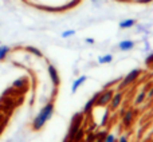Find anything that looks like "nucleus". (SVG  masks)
<instances>
[{
  "label": "nucleus",
  "instance_id": "obj_1",
  "mask_svg": "<svg viewBox=\"0 0 153 142\" xmlns=\"http://www.w3.org/2000/svg\"><path fill=\"white\" fill-rule=\"evenodd\" d=\"M54 110H55V105H54V101H50V102L46 103V105L43 106L42 109H40L39 113L36 114V117L34 118V121H32V124H31L32 130L38 132V130L42 129V127L45 126V125L47 124V122L50 121L51 118H53Z\"/></svg>",
  "mask_w": 153,
  "mask_h": 142
},
{
  "label": "nucleus",
  "instance_id": "obj_2",
  "mask_svg": "<svg viewBox=\"0 0 153 142\" xmlns=\"http://www.w3.org/2000/svg\"><path fill=\"white\" fill-rule=\"evenodd\" d=\"M113 94L114 90L110 89V87L98 91L97 99H95V107H108V105L110 103L111 98H113Z\"/></svg>",
  "mask_w": 153,
  "mask_h": 142
},
{
  "label": "nucleus",
  "instance_id": "obj_3",
  "mask_svg": "<svg viewBox=\"0 0 153 142\" xmlns=\"http://www.w3.org/2000/svg\"><path fill=\"white\" fill-rule=\"evenodd\" d=\"M83 117H85V114L82 113V111H78V113H75L74 115H73L71 122H70L69 133H67L66 137H69L70 140H73V137L75 135V133L82 127V124H83Z\"/></svg>",
  "mask_w": 153,
  "mask_h": 142
},
{
  "label": "nucleus",
  "instance_id": "obj_4",
  "mask_svg": "<svg viewBox=\"0 0 153 142\" xmlns=\"http://www.w3.org/2000/svg\"><path fill=\"white\" fill-rule=\"evenodd\" d=\"M141 69H134V70H132V71H129V72L125 75V78L122 79L121 82H120V84H118V90H121V89H126L128 86H130V84H133L138 79V76L141 75Z\"/></svg>",
  "mask_w": 153,
  "mask_h": 142
},
{
  "label": "nucleus",
  "instance_id": "obj_5",
  "mask_svg": "<svg viewBox=\"0 0 153 142\" xmlns=\"http://www.w3.org/2000/svg\"><path fill=\"white\" fill-rule=\"evenodd\" d=\"M122 98H124V92H122L121 90H118V91H114L113 98H111L110 103L108 105V107L110 109V111L117 110V109H118L120 106H121V103H122Z\"/></svg>",
  "mask_w": 153,
  "mask_h": 142
},
{
  "label": "nucleus",
  "instance_id": "obj_6",
  "mask_svg": "<svg viewBox=\"0 0 153 142\" xmlns=\"http://www.w3.org/2000/svg\"><path fill=\"white\" fill-rule=\"evenodd\" d=\"M47 71H48V75H50V79H51V82H53L54 87H58L59 84H61V76H59V72H58V70H56V67L50 63L47 66Z\"/></svg>",
  "mask_w": 153,
  "mask_h": 142
},
{
  "label": "nucleus",
  "instance_id": "obj_7",
  "mask_svg": "<svg viewBox=\"0 0 153 142\" xmlns=\"http://www.w3.org/2000/svg\"><path fill=\"white\" fill-rule=\"evenodd\" d=\"M97 95H98V91L95 92V94L93 95L86 103H85L83 109H82V113H83L85 115H90V114L93 113V110H94V107H95V99H97Z\"/></svg>",
  "mask_w": 153,
  "mask_h": 142
},
{
  "label": "nucleus",
  "instance_id": "obj_8",
  "mask_svg": "<svg viewBox=\"0 0 153 142\" xmlns=\"http://www.w3.org/2000/svg\"><path fill=\"white\" fill-rule=\"evenodd\" d=\"M133 117H134V113H133V110H125V113L121 115L122 118V125H124L125 127H129L130 125H132L133 122Z\"/></svg>",
  "mask_w": 153,
  "mask_h": 142
},
{
  "label": "nucleus",
  "instance_id": "obj_9",
  "mask_svg": "<svg viewBox=\"0 0 153 142\" xmlns=\"http://www.w3.org/2000/svg\"><path fill=\"white\" fill-rule=\"evenodd\" d=\"M134 46H136V43L133 42V40H130V39L121 40V42L118 43V48L121 51H130V50L134 48Z\"/></svg>",
  "mask_w": 153,
  "mask_h": 142
},
{
  "label": "nucleus",
  "instance_id": "obj_10",
  "mask_svg": "<svg viewBox=\"0 0 153 142\" xmlns=\"http://www.w3.org/2000/svg\"><path fill=\"white\" fill-rule=\"evenodd\" d=\"M86 81H87V76H86V75L78 76V78H76L75 81L73 82V84H71V92H73V94H74V92H76V90H78L79 87H81Z\"/></svg>",
  "mask_w": 153,
  "mask_h": 142
},
{
  "label": "nucleus",
  "instance_id": "obj_11",
  "mask_svg": "<svg viewBox=\"0 0 153 142\" xmlns=\"http://www.w3.org/2000/svg\"><path fill=\"white\" fill-rule=\"evenodd\" d=\"M136 24H137L136 19H125V20L120 21L118 27H120L121 30H129V28H133Z\"/></svg>",
  "mask_w": 153,
  "mask_h": 142
},
{
  "label": "nucleus",
  "instance_id": "obj_12",
  "mask_svg": "<svg viewBox=\"0 0 153 142\" xmlns=\"http://www.w3.org/2000/svg\"><path fill=\"white\" fill-rule=\"evenodd\" d=\"M146 99V90L144 89V90H141L140 92L137 94V97H136V99H134V105L136 106H140L141 103H144V101Z\"/></svg>",
  "mask_w": 153,
  "mask_h": 142
},
{
  "label": "nucleus",
  "instance_id": "obj_13",
  "mask_svg": "<svg viewBox=\"0 0 153 142\" xmlns=\"http://www.w3.org/2000/svg\"><path fill=\"white\" fill-rule=\"evenodd\" d=\"M113 61V55L111 54H106V55H102L98 58V63L100 64H108V63H111Z\"/></svg>",
  "mask_w": 153,
  "mask_h": 142
},
{
  "label": "nucleus",
  "instance_id": "obj_14",
  "mask_svg": "<svg viewBox=\"0 0 153 142\" xmlns=\"http://www.w3.org/2000/svg\"><path fill=\"white\" fill-rule=\"evenodd\" d=\"M10 50L11 48L8 47V46H0V62L5 61L7 55L10 54Z\"/></svg>",
  "mask_w": 153,
  "mask_h": 142
},
{
  "label": "nucleus",
  "instance_id": "obj_15",
  "mask_svg": "<svg viewBox=\"0 0 153 142\" xmlns=\"http://www.w3.org/2000/svg\"><path fill=\"white\" fill-rule=\"evenodd\" d=\"M83 138H85V132H83V129H82V127H81V129H79L78 132L75 133V135H74V137H73L71 142H81L82 140H83Z\"/></svg>",
  "mask_w": 153,
  "mask_h": 142
},
{
  "label": "nucleus",
  "instance_id": "obj_16",
  "mask_svg": "<svg viewBox=\"0 0 153 142\" xmlns=\"http://www.w3.org/2000/svg\"><path fill=\"white\" fill-rule=\"evenodd\" d=\"M109 117H110V109L106 107L105 113H103V115H102V119H101V122H100V126H106Z\"/></svg>",
  "mask_w": 153,
  "mask_h": 142
},
{
  "label": "nucleus",
  "instance_id": "obj_17",
  "mask_svg": "<svg viewBox=\"0 0 153 142\" xmlns=\"http://www.w3.org/2000/svg\"><path fill=\"white\" fill-rule=\"evenodd\" d=\"M26 50L28 51V53H31V54H34V55H36L38 58H43V54H42V51H40V50H38L36 47H32V46H27V47H26Z\"/></svg>",
  "mask_w": 153,
  "mask_h": 142
},
{
  "label": "nucleus",
  "instance_id": "obj_18",
  "mask_svg": "<svg viewBox=\"0 0 153 142\" xmlns=\"http://www.w3.org/2000/svg\"><path fill=\"white\" fill-rule=\"evenodd\" d=\"M106 134H108V132H106V130H102V132H98V133H97V137L94 138V141H93V142H103V141H105Z\"/></svg>",
  "mask_w": 153,
  "mask_h": 142
},
{
  "label": "nucleus",
  "instance_id": "obj_19",
  "mask_svg": "<svg viewBox=\"0 0 153 142\" xmlns=\"http://www.w3.org/2000/svg\"><path fill=\"white\" fill-rule=\"evenodd\" d=\"M95 137H97V133L90 132V133H87V134H85V141L83 142H93Z\"/></svg>",
  "mask_w": 153,
  "mask_h": 142
},
{
  "label": "nucleus",
  "instance_id": "obj_20",
  "mask_svg": "<svg viewBox=\"0 0 153 142\" xmlns=\"http://www.w3.org/2000/svg\"><path fill=\"white\" fill-rule=\"evenodd\" d=\"M24 83H26V78H19V79H16V81L12 83V87L19 89V87H22Z\"/></svg>",
  "mask_w": 153,
  "mask_h": 142
},
{
  "label": "nucleus",
  "instance_id": "obj_21",
  "mask_svg": "<svg viewBox=\"0 0 153 142\" xmlns=\"http://www.w3.org/2000/svg\"><path fill=\"white\" fill-rule=\"evenodd\" d=\"M75 35V30H66V31L62 32V38L63 39H67V38H71Z\"/></svg>",
  "mask_w": 153,
  "mask_h": 142
},
{
  "label": "nucleus",
  "instance_id": "obj_22",
  "mask_svg": "<svg viewBox=\"0 0 153 142\" xmlns=\"http://www.w3.org/2000/svg\"><path fill=\"white\" fill-rule=\"evenodd\" d=\"M103 142H117V138H116V135H114L113 133H108Z\"/></svg>",
  "mask_w": 153,
  "mask_h": 142
},
{
  "label": "nucleus",
  "instance_id": "obj_23",
  "mask_svg": "<svg viewBox=\"0 0 153 142\" xmlns=\"http://www.w3.org/2000/svg\"><path fill=\"white\" fill-rule=\"evenodd\" d=\"M145 64H146V66H152V64H153V53H151L148 56H146Z\"/></svg>",
  "mask_w": 153,
  "mask_h": 142
},
{
  "label": "nucleus",
  "instance_id": "obj_24",
  "mask_svg": "<svg viewBox=\"0 0 153 142\" xmlns=\"http://www.w3.org/2000/svg\"><path fill=\"white\" fill-rule=\"evenodd\" d=\"M117 142H129V140H128V135L126 134H121V135H120V138L117 140Z\"/></svg>",
  "mask_w": 153,
  "mask_h": 142
},
{
  "label": "nucleus",
  "instance_id": "obj_25",
  "mask_svg": "<svg viewBox=\"0 0 153 142\" xmlns=\"http://www.w3.org/2000/svg\"><path fill=\"white\" fill-rule=\"evenodd\" d=\"M136 3H140V4H148V3H152L153 0H134Z\"/></svg>",
  "mask_w": 153,
  "mask_h": 142
},
{
  "label": "nucleus",
  "instance_id": "obj_26",
  "mask_svg": "<svg viewBox=\"0 0 153 142\" xmlns=\"http://www.w3.org/2000/svg\"><path fill=\"white\" fill-rule=\"evenodd\" d=\"M85 42H86L87 44H94V43H95V40L93 39V38H86V39H85Z\"/></svg>",
  "mask_w": 153,
  "mask_h": 142
},
{
  "label": "nucleus",
  "instance_id": "obj_27",
  "mask_svg": "<svg viewBox=\"0 0 153 142\" xmlns=\"http://www.w3.org/2000/svg\"><path fill=\"white\" fill-rule=\"evenodd\" d=\"M146 98H153V87H151L149 91L146 92Z\"/></svg>",
  "mask_w": 153,
  "mask_h": 142
},
{
  "label": "nucleus",
  "instance_id": "obj_28",
  "mask_svg": "<svg viewBox=\"0 0 153 142\" xmlns=\"http://www.w3.org/2000/svg\"><path fill=\"white\" fill-rule=\"evenodd\" d=\"M120 1H125V3H130V1H134V0H120Z\"/></svg>",
  "mask_w": 153,
  "mask_h": 142
},
{
  "label": "nucleus",
  "instance_id": "obj_29",
  "mask_svg": "<svg viewBox=\"0 0 153 142\" xmlns=\"http://www.w3.org/2000/svg\"><path fill=\"white\" fill-rule=\"evenodd\" d=\"M91 1H94V3H95V1H98V0H91Z\"/></svg>",
  "mask_w": 153,
  "mask_h": 142
},
{
  "label": "nucleus",
  "instance_id": "obj_30",
  "mask_svg": "<svg viewBox=\"0 0 153 142\" xmlns=\"http://www.w3.org/2000/svg\"><path fill=\"white\" fill-rule=\"evenodd\" d=\"M0 121H1V115H0Z\"/></svg>",
  "mask_w": 153,
  "mask_h": 142
}]
</instances>
